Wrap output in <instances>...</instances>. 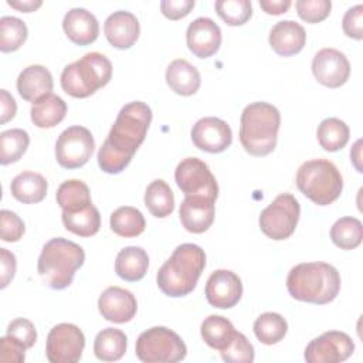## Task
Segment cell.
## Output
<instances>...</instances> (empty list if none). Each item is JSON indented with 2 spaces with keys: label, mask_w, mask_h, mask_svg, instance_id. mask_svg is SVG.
Masks as SVG:
<instances>
[{
  "label": "cell",
  "mask_w": 363,
  "mask_h": 363,
  "mask_svg": "<svg viewBox=\"0 0 363 363\" xmlns=\"http://www.w3.org/2000/svg\"><path fill=\"white\" fill-rule=\"evenodd\" d=\"M259 6L267 14L278 16V14L286 13V10L291 7V1L289 0H261Z\"/></svg>",
  "instance_id": "cell-49"
},
{
  "label": "cell",
  "mask_w": 363,
  "mask_h": 363,
  "mask_svg": "<svg viewBox=\"0 0 363 363\" xmlns=\"http://www.w3.org/2000/svg\"><path fill=\"white\" fill-rule=\"evenodd\" d=\"M85 252L81 245L67 238H51L41 250L37 272L52 289H65L72 284L77 269L82 267Z\"/></svg>",
  "instance_id": "cell-5"
},
{
  "label": "cell",
  "mask_w": 363,
  "mask_h": 363,
  "mask_svg": "<svg viewBox=\"0 0 363 363\" xmlns=\"http://www.w3.org/2000/svg\"><path fill=\"white\" fill-rule=\"evenodd\" d=\"M55 199L62 211L68 213L79 211L92 204L88 186L78 179L65 180L64 183H61L57 189Z\"/></svg>",
  "instance_id": "cell-30"
},
{
  "label": "cell",
  "mask_w": 363,
  "mask_h": 363,
  "mask_svg": "<svg viewBox=\"0 0 363 363\" xmlns=\"http://www.w3.org/2000/svg\"><path fill=\"white\" fill-rule=\"evenodd\" d=\"M343 33L354 40L363 38V6L356 4L350 7L342 20Z\"/></svg>",
  "instance_id": "cell-44"
},
{
  "label": "cell",
  "mask_w": 363,
  "mask_h": 363,
  "mask_svg": "<svg viewBox=\"0 0 363 363\" xmlns=\"http://www.w3.org/2000/svg\"><path fill=\"white\" fill-rule=\"evenodd\" d=\"M26 347L6 335L0 339V360L4 363H23L26 359Z\"/></svg>",
  "instance_id": "cell-45"
},
{
  "label": "cell",
  "mask_w": 363,
  "mask_h": 363,
  "mask_svg": "<svg viewBox=\"0 0 363 363\" xmlns=\"http://www.w3.org/2000/svg\"><path fill=\"white\" fill-rule=\"evenodd\" d=\"M289 295L302 302L325 305L332 302L340 291L337 269L326 262H302L295 265L286 277Z\"/></svg>",
  "instance_id": "cell-2"
},
{
  "label": "cell",
  "mask_w": 363,
  "mask_h": 363,
  "mask_svg": "<svg viewBox=\"0 0 363 363\" xmlns=\"http://www.w3.org/2000/svg\"><path fill=\"white\" fill-rule=\"evenodd\" d=\"M152 111L142 101L126 104L118 113L108 138L98 150V164L108 174H118L130 163L138 147L143 143Z\"/></svg>",
  "instance_id": "cell-1"
},
{
  "label": "cell",
  "mask_w": 363,
  "mask_h": 363,
  "mask_svg": "<svg viewBox=\"0 0 363 363\" xmlns=\"http://www.w3.org/2000/svg\"><path fill=\"white\" fill-rule=\"evenodd\" d=\"M30 143V136L26 130L16 128L1 132L0 135V163L3 166L21 159Z\"/></svg>",
  "instance_id": "cell-37"
},
{
  "label": "cell",
  "mask_w": 363,
  "mask_h": 363,
  "mask_svg": "<svg viewBox=\"0 0 363 363\" xmlns=\"http://www.w3.org/2000/svg\"><path fill=\"white\" fill-rule=\"evenodd\" d=\"M194 7V0H163L160 1L162 14L169 20L186 17Z\"/></svg>",
  "instance_id": "cell-46"
},
{
  "label": "cell",
  "mask_w": 363,
  "mask_h": 363,
  "mask_svg": "<svg viewBox=\"0 0 363 363\" xmlns=\"http://www.w3.org/2000/svg\"><path fill=\"white\" fill-rule=\"evenodd\" d=\"M126 335L121 329H102L94 342V353L102 362H116L126 352Z\"/></svg>",
  "instance_id": "cell-29"
},
{
  "label": "cell",
  "mask_w": 363,
  "mask_h": 363,
  "mask_svg": "<svg viewBox=\"0 0 363 363\" xmlns=\"http://www.w3.org/2000/svg\"><path fill=\"white\" fill-rule=\"evenodd\" d=\"M67 113V104L64 99L54 94H48L33 104L30 116L31 122L37 128H54L57 126Z\"/></svg>",
  "instance_id": "cell-27"
},
{
  "label": "cell",
  "mask_w": 363,
  "mask_h": 363,
  "mask_svg": "<svg viewBox=\"0 0 363 363\" xmlns=\"http://www.w3.org/2000/svg\"><path fill=\"white\" fill-rule=\"evenodd\" d=\"M281 125L279 111L268 102L247 105L240 119V142L247 153L267 156L274 152Z\"/></svg>",
  "instance_id": "cell-4"
},
{
  "label": "cell",
  "mask_w": 363,
  "mask_h": 363,
  "mask_svg": "<svg viewBox=\"0 0 363 363\" xmlns=\"http://www.w3.org/2000/svg\"><path fill=\"white\" fill-rule=\"evenodd\" d=\"M17 105L14 98L6 91L0 89V123H6L14 118Z\"/></svg>",
  "instance_id": "cell-48"
},
{
  "label": "cell",
  "mask_w": 363,
  "mask_h": 363,
  "mask_svg": "<svg viewBox=\"0 0 363 363\" xmlns=\"http://www.w3.org/2000/svg\"><path fill=\"white\" fill-rule=\"evenodd\" d=\"M214 7L220 18L228 26H242L252 16V6L248 0H218Z\"/></svg>",
  "instance_id": "cell-39"
},
{
  "label": "cell",
  "mask_w": 363,
  "mask_h": 363,
  "mask_svg": "<svg viewBox=\"0 0 363 363\" xmlns=\"http://www.w3.org/2000/svg\"><path fill=\"white\" fill-rule=\"evenodd\" d=\"M349 126L339 118L323 119L316 130V138L326 152H337L349 142Z\"/></svg>",
  "instance_id": "cell-34"
},
{
  "label": "cell",
  "mask_w": 363,
  "mask_h": 363,
  "mask_svg": "<svg viewBox=\"0 0 363 363\" xmlns=\"http://www.w3.org/2000/svg\"><path fill=\"white\" fill-rule=\"evenodd\" d=\"M85 347L82 330L72 323L55 325L47 336L45 356L50 363H77Z\"/></svg>",
  "instance_id": "cell-11"
},
{
  "label": "cell",
  "mask_w": 363,
  "mask_h": 363,
  "mask_svg": "<svg viewBox=\"0 0 363 363\" xmlns=\"http://www.w3.org/2000/svg\"><path fill=\"white\" fill-rule=\"evenodd\" d=\"M330 238L340 250H354L363 240V225L356 217H342L332 225Z\"/></svg>",
  "instance_id": "cell-35"
},
{
  "label": "cell",
  "mask_w": 363,
  "mask_h": 363,
  "mask_svg": "<svg viewBox=\"0 0 363 363\" xmlns=\"http://www.w3.org/2000/svg\"><path fill=\"white\" fill-rule=\"evenodd\" d=\"M52 75L40 64L26 67L17 78V91L27 102H37L52 91Z\"/></svg>",
  "instance_id": "cell-23"
},
{
  "label": "cell",
  "mask_w": 363,
  "mask_h": 363,
  "mask_svg": "<svg viewBox=\"0 0 363 363\" xmlns=\"http://www.w3.org/2000/svg\"><path fill=\"white\" fill-rule=\"evenodd\" d=\"M296 186L315 204L328 206L339 199L343 190V179L330 160L312 159L298 169Z\"/></svg>",
  "instance_id": "cell-7"
},
{
  "label": "cell",
  "mask_w": 363,
  "mask_h": 363,
  "mask_svg": "<svg viewBox=\"0 0 363 363\" xmlns=\"http://www.w3.org/2000/svg\"><path fill=\"white\" fill-rule=\"evenodd\" d=\"M112 77V64L101 52H88L67 65L61 74L64 92L74 98H86L105 86Z\"/></svg>",
  "instance_id": "cell-6"
},
{
  "label": "cell",
  "mask_w": 363,
  "mask_h": 363,
  "mask_svg": "<svg viewBox=\"0 0 363 363\" xmlns=\"http://www.w3.org/2000/svg\"><path fill=\"white\" fill-rule=\"evenodd\" d=\"M312 74L319 84L328 88H339L349 79L350 64L339 50L322 48L312 60Z\"/></svg>",
  "instance_id": "cell-14"
},
{
  "label": "cell",
  "mask_w": 363,
  "mask_h": 363,
  "mask_svg": "<svg viewBox=\"0 0 363 363\" xmlns=\"http://www.w3.org/2000/svg\"><path fill=\"white\" fill-rule=\"evenodd\" d=\"M242 295L240 277L228 269L214 271L206 284L207 302L218 309H230L238 303Z\"/></svg>",
  "instance_id": "cell-16"
},
{
  "label": "cell",
  "mask_w": 363,
  "mask_h": 363,
  "mask_svg": "<svg viewBox=\"0 0 363 363\" xmlns=\"http://www.w3.org/2000/svg\"><path fill=\"white\" fill-rule=\"evenodd\" d=\"M24 223L23 220L10 210L0 211V235L6 242H16L24 234Z\"/></svg>",
  "instance_id": "cell-43"
},
{
  "label": "cell",
  "mask_w": 363,
  "mask_h": 363,
  "mask_svg": "<svg viewBox=\"0 0 363 363\" xmlns=\"http://www.w3.org/2000/svg\"><path fill=\"white\" fill-rule=\"evenodd\" d=\"M47 180L43 174L35 172H21L10 184L11 194L16 200L24 204H34L44 200L47 196Z\"/></svg>",
  "instance_id": "cell-26"
},
{
  "label": "cell",
  "mask_w": 363,
  "mask_h": 363,
  "mask_svg": "<svg viewBox=\"0 0 363 363\" xmlns=\"http://www.w3.org/2000/svg\"><path fill=\"white\" fill-rule=\"evenodd\" d=\"M94 147V136L86 128L69 126L60 133L55 142V159L64 169H78L91 159Z\"/></svg>",
  "instance_id": "cell-10"
},
{
  "label": "cell",
  "mask_w": 363,
  "mask_h": 363,
  "mask_svg": "<svg viewBox=\"0 0 363 363\" xmlns=\"http://www.w3.org/2000/svg\"><path fill=\"white\" fill-rule=\"evenodd\" d=\"M204 267L206 254L201 247L190 242L182 244L159 268L157 286L167 296H186L196 288Z\"/></svg>",
  "instance_id": "cell-3"
},
{
  "label": "cell",
  "mask_w": 363,
  "mask_h": 363,
  "mask_svg": "<svg viewBox=\"0 0 363 363\" xmlns=\"http://www.w3.org/2000/svg\"><path fill=\"white\" fill-rule=\"evenodd\" d=\"M216 200L201 194L186 196L179 207L182 225L193 234L207 231L214 221Z\"/></svg>",
  "instance_id": "cell-19"
},
{
  "label": "cell",
  "mask_w": 363,
  "mask_h": 363,
  "mask_svg": "<svg viewBox=\"0 0 363 363\" xmlns=\"http://www.w3.org/2000/svg\"><path fill=\"white\" fill-rule=\"evenodd\" d=\"M16 257L7 248H0V288H6L16 274Z\"/></svg>",
  "instance_id": "cell-47"
},
{
  "label": "cell",
  "mask_w": 363,
  "mask_h": 363,
  "mask_svg": "<svg viewBox=\"0 0 363 363\" xmlns=\"http://www.w3.org/2000/svg\"><path fill=\"white\" fill-rule=\"evenodd\" d=\"M301 216L299 201L291 193L278 194L259 214V228L271 240L289 238Z\"/></svg>",
  "instance_id": "cell-9"
},
{
  "label": "cell",
  "mask_w": 363,
  "mask_h": 363,
  "mask_svg": "<svg viewBox=\"0 0 363 363\" xmlns=\"http://www.w3.org/2000/svg\"><path fill=\"white\" fill-rule=\"evenodd\" d=\"M360 145H362V140H357L353 146V150H350V159H352L357 172H362V166L359 163V160H360Z\"/></svg>",
  "instance_id": "cell-51"
},
{
  "label": "cell",
  "mask_w": 363,
  "mask_h": 363,
  "mask_svg": "<svg viewBox=\"0 0 363 363\" xmlns=\"http://www.w3.org/2000/svg\"><path fill=\"white\" fill-rule=\"evenodd\" d=\"M149 267L147 252L142 247H125L121 250L115 259V272L119 278L128 282L140 281Z\"/></svg>",
  "instance_id": "cell-25"
},
{
  "label": "cell",
  "mask_w": 363,
  "mask_h": 363,
  "mask_svg": "<svg viewBox=\"0 0 363 363\" xmlns=\"http://www.w3.org/2000/svg\"><path fill=\"white\" fill-rule=\"evenodd\" d=\"M194 146L207 153H221L233 142V132L228 123L216 116L199 119L191 128Z\"/></svg>",
  "instance_id": "cell-15"
},
{
  "label": "cell",
  "mask_w": 363,
  "mask_h": 363,
  "mask_svg": "<svg viewBox=\"0 0 363 363\" xmlns=\"http://www.w3.org/2000/svg\"><path fill=\"white\" fill-rule=\"evenodd\" d=\"M61 218L64 227L79 237L95 235L101 227V216L94 204L74 213L62 211Z\"/></svg>",
  "instance_id": "cell-31"
},
{
  "label": "cell",
  "mask_w": 363,
  "mask_h": 363,
  "mask_svg": "<svg viewBox=\"0 0 363 363\" xmlns=\"http://www.w3.org/2000/svg\"><path fill=\"white\" fill-rule=\"evenodd\" d=\"M27 26L23 20L4 16L0 18V50L1 52L17 51L27 40Z\"/></svg>",
  "instance_id": "cell-38"
},
{
  "label": "cell",
  "mask_w": 363,
  "mask_h": 363,
  "mask_svg": "<svg viewBox=\"0 0 363 363\" xmlns=\"http://www.w3.org/2000/svg\"><path fill=\"white\" fill-rule=\"evenodd\" d=\"M174 180L184 196L201 194L214 200L218 196L216 177L208 166L199 157L183 159L174 170Z\"/></svg>",
  "instance_id": "cell-12"
},
{
  "label": "cell",
  "mask_w": 363,
  "mask_h": 363,
  "mask_svg": "<svg viewBox=\"0 0 363 363\" xmlns=\"http://www.w3.org/2000/svg\"><path fill=\"white\" fill-rule=\"evenodd\" d=\"M354 352L352 337L339 330H329L311 340L305 349L308 363H339L349 359Z\"/></svg>",
  "instance_id": "cell-13"
},
{
  "label": "cell",
  "mask_w": 363,
  "mask_h": 363,
  "mask_svg": "<svg viewBox=\"0 0 363 363\" xmlns=\"http://www.w3.org/2000/svg\"><path fill=\"white\" fill-rule=\"evenodd\" d=\"M104 33L109 44L119 50L130 48L140 34V26L135 14L119 10L112 13L104 24Z\"/></svg>",
  "instance_id": "cell-20"
},
{
  "label": "cell",
  "mask_w": 363,
  "mask_h": 363,
  "mask_svg": "<svg viewBox=\"0 0 363 363\" xmlns=\"http://www.w3.org/2000/svg\"><path fill=\"white\" fill-rule=\"evenodd\" d=\"M220 353L223 360L228 363H251L254 360V346L240 332L235 333L233 342Z\"/></svg>",
  "instance_id": "cell-40"
},
{
  "label": "cell",
  "mask_w": 363,
  "mask_h": 363,
  "mask_svg": "<svg viewBox=\"0 0 363 363\" xmlns=\"http://www.w3.org/2000/svg\"><path fill=\"white\" fill-rule=\"evenodd\" d=\"M14 340H17L20 345H23L26 349H30L34 346L37 340V330L31 320L26 318H17L11 320L7 326V333Z\"/></svg>",
  "instance_id": "cell-42"
},
{
  "label": "cell",
  "mask_w": 363,
  "mask_h": 363,
  "mask_svg": "<svg viewBox=\"0 0 363 363\" xmlns=\"http://www.w3.org/2000/svg\"><path fill=\"white\" fill-rule=\"evenodd\" d=\"M7 4L13 9H17L18 11H24V13H30V11H35L38 7H41L43 1L41 0H7Z\"/></svg>",
  "instance_id": "cell-50"
},
{
  "label": "cell",
  "mask_w": 363,
  "mask_h": 363,
  "mask_svg": "<svg viewBox=\"0 0 363 363\" xmlns=\"http://www.w3.org/2000/svg\"><path fill=\"white\" fill-rule=\"evenodd\" d=\"M200 333L203 340L211 349L221 352L233 342L237 330L227 318L220 315H210L203 320Z\"/></svg>",
  "instance_id": "cell-28"
},
{
  "label": "cell",
  "mask_w": 363,
  "mask_h": 363,
  "mask_svg": "<svg viewBox=\"0 0 363 363\" xmlns=\"http://www.w3.org/2000/svg\"><path fill=\"white\" fill-rule=\"evenodd\" d=\"M186 41L189 50L196 57L208 58L214 55L221 45V30L211 18L199 17L189 24Z\"/></svg>",
  "instance_id": "cell-18"
},
{
  "label": "cell",
  "mask_w": 363,
  "mask_h": 363,
  "mask_svg": "<svg viewBox=\"0 0 363 363\" xmlns=\"http://www.w3.org/2000/svg\"><path fill=\"white\" fill-rule=\"evenodd\" d=\"M98 309L104 319L113 323H126L135 318L138 302L130 291L121 286H109L101 294Z\"/></svg>",
  "instance_id": "cell-17"
},
{
  "label": "cell",
  "mask_w": 363,
  "mask_h": 363,
  "mask_svg": "<svg viewBox=\"0 0 363 363\" xmlns=\"http://www.w3.org/2000/svg\"><path fill=\"white\" fill-rule=\"evenodd\" d=\"M186 354L187 347L182 337L164 326H153L136 340V356L145 363H176Z\"/></svg>",
  "instance_id": "cell-8"
},
{
  "label": "cell",
  "mask_w": 363,
  "mask_h": 363,
  "mask_svg": "<svg viewBox=\"0 0 363 363\" xmlns=\"http://www.w3.org/2000/svg\"><path fill=\"white\" fill-rule=\"evenodd\" d=\"M166 82L177 95L190 96L200 88L201 78L199 69L183 58L172 61L166 69Z\"/></svg>",
  "instance_id": "cell-24"
},
{
  "label": "cell",
  "mask_w": 363,
  "mask_h": 363,
  "mask_svg": "<svg viewBox=\"0 0 363 363\" xmlns=\"http://www.w3.org/2000/svg\"><path fill=\"white\" fill-rule=\"evenodd\" d=\"M62 28L67 37L77 45L92 44L99 34L96 17L86 9L75 7L67 11L62 20Z\"/></svg>",
  "instance_id": "cell-22"
},
{
  "label": "cell",
  "mask_w": 363,
  "mask_h": 363,
  "mask_svg": "<svg viewBox=\"0 0 363 363\" xmlns=\"http://www.w3.org/2000/svg\"><path fill=\"white\" fill-rule=\"evenodd\" d=\"M288 332L286 320L275 312L261 313L254 322V333L264 345H275L284 339Z\"/></svg>",
  "instance_id": "cell-36"
},
{
  "label": "cell",
  "mask_w": 363,
  "mask_h": 363,
  "mask_svg": "<svg viewBox=\"0 0 363 363\" xmlns=\"http://www.w3.org/2000/svg\"><path fill=\"white\" fill-rule=\"evenodd\" d=\"M298 16L306 23H319L325 20L332 9L329 0H298L295 3Z\"/></svg>",
  "instance_id": "cell-41"
},
{
  "label": "cell",
  "mask_w": 363,
  "mask_h": 363,
  "mask_svg": "<svg viewBox=\"0 0 363 363\" xmlns=\"http://www.w3.org/2000/svg\"><path fill=\"white\" fill-rule=\"evenodd\" d=\"M269 45L281 57H291L302 51L306 43L305 28L292 20L278 21L269 31Z\"/></svg>",
  "instance_id": "cell-21"
},
{
  "label": "cell",
  "mask_w": 363,
  "mask_h": 363,
  "mask_svg": "<svg viewBox=\"0 0 363 363\" xmlns=\"http://www.w3.org/2000/svg\"><path fill=\"white\" fill-rule=\"evenodd\" d=\"M109 223H111V230L116 235L125 237V238L138 237L146 228V221L143 214L138 208L130 206H123L116 208L111 214Z\"/></svg>",
  "instance_id": "cell-32"
},
{
  "label": "cell",
  "mask_w": 363,
  "mask_h": 363,
  "mask_svg": "<svg viewBox=\"0 0 363 363\" xmlns=\"http://www.w3.org/2000/svg\"><path fill=\"white\" fill-rule=\"evenodd\" d=\"M145 206L157 218H164L174 208V196L170 186L162 180H153L145 191Z\"/></svg>",
  "instance_id": "cell-33"
}]
</instances>
